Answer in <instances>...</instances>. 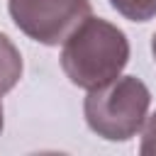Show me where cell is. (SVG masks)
Instances as JSON below:
<instances>
[{"label":"cell","instance_id":"cell-1","mask_svg":"<svg viewBox=\"0 0 156 156\" xmlns=\"http://www.w3.org/2000/svg\"><path fill=\"white\" fill-rule=\"evenodd\" d=\"M129 63V39L127 34L102 20L88 15L61 46V68L66 78L83 88L95 90L117 76H122Z\"/></svg>","mask_w":156,"mask_h":156},{"label":"cell","instance_id":"cell-2","mask_svg":"<svg viewBox=\"0 0 156 156\" xmlns=\"http://www.w3.org/2000/svg\"><path fill=\"white\" fill-rule=\"evenodd\" d=\"M151 93L136 76H117L115 80L88 90L83 115L88 127L107 141L132 139L146 122Z\"/></svg>","mask_w":156,"mask_h":156},{"label":"cell","instance_id":"cell-3","mask_svg":"<svg viewBox=\"0 0 156 156\" xmlns=\"http://www.w3.org/2000/svg\"><path fill=\"white\" fill-rule=\"evenodd\" d=\"M20 32L44 46H58L90 15V0H7Z\"/></svg>","mask_w":156,"mask_h":156},{"label":"cell","instance_id":"cell-4","mask_svg":"<svg viewBox=\"0 0 156 156\" xmlns=\"http://www.w3.org/2000/svg\"><path fill=\"white\" fill-rule=\"evenodd\" d=\"M22 78V54L7 34L0 32V93H10Z\"/></svg>","mask_w":156,"mask_h":156},{"label":"cell","instance_id":"cell-5","mask_svg":"<svg viewBox=\"0 0 156 156\" xmlns=\"http://www.w3.org/2000/svg\"><path fill=\"white\" fill-rule=\"evenodd\" d=\"M110 5L132 22H149L156 17V0H110Z\"/></svg>","mask_w":156,"mask_h":156},{"label":"cell","instance_id":"cell-6","mask_svg":"<svg viewBox=\"0 0 156 156\" xmlns=\"http://www.w3.org/2000/svg\"><path fill=\"white\" fill-rule=\"evenodd\" d=\"M139 154H141V156H156V112L146 119V127H144V136H141Z\"/></svg>","mask_w":156,"mask_h":156},{"label":"cell","instance_id":"cell-7","mask_svg":"<svg viewBox=\"0 0 156 156\" xmlns=\"http://www.w3.org/2000/svg\"><path fill=\"white\" fill-rule=\"evenodd\" d=\"M2 127H5V119H2V93H0V132H2Z\"/></svg>","mask_w":156,"mask_h":156},{"label":"cell","instance_id":"cell-8","mask_svg":"<svg viewBox=\"0 0 156 156\" xmlns=\"http://www.w3.org/2000/svg\"><path fill=\"white\" fill-rule=\"evenodd\" d=\"M151 54H154V61H156V32H154V37H151Z\"/></svg>","mask_w":156,"mask_h":156}]
</instances>
